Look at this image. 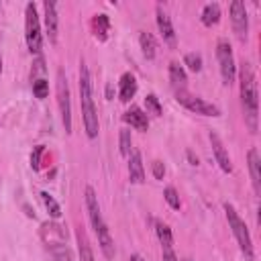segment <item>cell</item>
Here are the masks:
<instances>
[{
	"mask_svg": "<svg viewBox=\"0 0 261 261\" xmlns=\"http://www.w3.org/2000/svg\"><path fill=\"white\" fill-rule=\"evenodd\" d=\"M239 92H241V108L247 128L255 135L259 128V92H257V77L255 69L249 61L239 65Z\"/></svg>",
	"mask_w": 261,
	"mask_h": 261,
	"instance_id": "obj_1",
	"label": "cell"
},
{
	"mask_svg": "<svg viewBox=\"0 0 261 261\" xmlns=\"http://www.w3.org/2000/svg\"><path fill=\"white\" fill-rule=\"evenodd\" d=\"M80 104H82V120H84V130L88 139H96L100 133V120H98V110L94 104L92 96V77L86 61H80Z\"/></svg>",
	"mask_w": 261,
	"mask_h": 261,
	"instance_id": "obj_2",
	"label": "cell"
},
{
	"mask_svg": "<svg viewBox=\"0 0 261 261\" xmlns=\"http://www.w3.org/2000/svg\"><path fill=\"white\" fill-rule=\"evenodd\" d=\"M84 198H86V210H88V218H90V224L98 237V245H100V251L106 259H114V241H112V234H110V228L106 224V220L102 218V212H100V204H98V196L94 192L92 186H86L84 190Z\"/></svg>",
	"mask_w": 261,
	"mask_h": 261,
	"instance_id": "obj_3",
	"label": "cell"
},
{
	"mask_svg": "<svg viewBox=\"0 0 261 261\" xmlns=\"http://www.w3.org/2000/svg\"><path fill=\"white\" fill-rule=\"evenodd\" d=\"M222 210H224V216L228 220V228L232 232V237L237 239V245L241 249V253L245 255L247 261H255V249H253V239H251V232L245 224V220L239 216L237 208L228 202L222 204Z\"/></svg>",
	"mask_w": 261,
	"mask_h": 261,
	"instance_id": "obj_4",
	"label": "cell"
},
{
	"mask_svg": "<svg viewBox=\"0 0 261 261\" xmlns=\"http://www.w3.org/2000/svg\"><path fill=\"white\" fill-rule=\"evenodd\" d=\"M24 41L31 55H41L43 35H41V20H39L35 2H27L24 6Z\"/></svg>",
	"mask_w": 261,
	"mask_h": 261,
	"instance_id": "obj_5",
	"label": "cell"
},
{
	"mask_svg": "<svg viewBox=\"0 0 261 261\" xmlns=\"http://www.w3.org/2000/svg\"><path fill=\"white\" fill-rule=\"evenodd\" d=\"M216 59H218V69L224 86H232L237 80V61L232 55V47L226 39H218L216 43Z\"/></svg>",
	"mask_w": 261,
	"mask_h": 261,
	"instance_id": "obj_6",
	"label": "cell"
},
{
	"mask_svg": "<svg viewBox=\"0 0 261 261\" xmlns=\"http://www.w3.org/2000/svg\"><path fill=\"white\" fill-rule=\"evenodd\" d=\"M55 92H57V106L61 114V122L65 133H71V94H69V84L67 75L63 69H57V80H55Z\"/></svg>",
	"mask_w": 261,
	"mask_h": 261,
	"instance_id": "obj_7",
	"label": "cell"
},
{
	"mask_svg": "<svg viewBox=\"0 0 261 261\" xmlns=\"http://www.w3.org/2000/svg\"><path fill=\"white\" fill-rule=\"evenodd\" d=\"M175 100L194 114H202V116H220L222 114L216 104H212V102H208V100H204V98H200L188 90H175Z\"/></svg>",
	"mask_w": 261,
	"mask_h": 261,
	"instance_id": "obj_8",
	"label": "cell"
},
{
	"mask_svg": "<svg viewBox=\"0 0 261 261\" xmlns=\"http://www.w3.org/2000/svg\"><path fill=\"white\" fill-rule=\"evenodd\" d=\"M228 14H230V24L232 31L237 35L239 41H247L249 35V14H247V6L243 0H232L228 6Z\"/></svg>",
	"mask_w": 261,
	"mask_h": 261,
	"instance_id": "obj_9",
	"label": "cell"
},
{
	"mask_svg": "<svg viewBox=\"0 0 261 261\" xmlns=\"http://www.w3.org/2000/svg\"><path fill=\"white\" fill-rule=\"evenodd\" d=\"M41 239L43 243L53 251V249H59V247H65V241H67V232L61 224H57L55 220H47L41 224Z\"/></svg>",
	"mask_w": 261,
	"mask_h": 261,
	"instance_id": "obj_10",
	"label": "cell"
},
{
	"mask_svg": "<svg viewBox=\"0 0 261 261\" xmlns=\"http://www.w3.org/2000/svg\"><path fill=\"white\" fill-rule=\"evenodd\" d=\"M208 139H210L212 153H214V159H216L218 167H220L224 173H232V161H230V155H228V151H226V147H224L222 139H220V137H218L214 130H210Z\"/></svg>",
	"mask_w": 261,
	"mask_h": 261,
	"instance_id": "obj_11",
	"label": "cell"
},
{
	"mask_svg": "<svg viewBox=\"0 0 261 261\" xmlns=\"http://www.w3.org/2000/svg\"><path fill=\"white\" fill-rule=\"evenodd\" d=\"M43 22H45V35L49 43H57V29H59V16H57V4L55 2H43Z\"/></svg>",
	"mask_w": 261,
	"mask_h": 261,
	"instance_id": "obj_12",
	"label": "cell"
},
{
	"mask_svg": "<svg viewBox=\"0 0 261 261\" xmlns=\"http://www.w3.org/2000/svg\"><path fill=\"white\" fill-rule=\"evenodd\" d=\"M155 20H157V29H159L163 41H165L169 47H175V29H173V24H171L169 14L163 10L161 4H157V8H155Z\"/></svg>",
	"mask_w": 261,
	"mask_h": 261,
	"instance_id": "obj_13",
	"label": "cell"
},
{
	"mask_svg": "<svg viewBox=\"0 0 261 261\" xmlns=\"http://www.w3.org/2000/svg\"><path fill=\"white\" fill-rule=\"evenodd\" d=\"M122 122L128 124V126H133L135 130H141V133L149 130V116H147V112H145L143 108H139V106H130V108L122 114Z\"/></svg>",
	"mask_w": 261,
	"mask_h": 261,
	"instance_id": "obj_14",
	"label": "cell"
},
{
	"mask_svg": "<svg viewBox=\"0 0 261 261\" xmlns=\"http://www.w3.org/2000/svg\"><path fill=\"white\" fill-rule=\"evenodd\" d=\"M247 167H249V173H251L253 190L259 196L261 194V157H259V151L255 147H251L247 151Z\"/></svg>",
	"mask_w": 261,
	"mask_h": 261,
	"instance_id": "obj_15",
	"label": "cell"
},
{
	"mask_svg": "<svg viewBox=\"0 0 261 261\" xmlns=\"http://www.w3.org/2000/svg\"><path fill=\"white\" fill-rule=\"evenodd\" d=\"M137 90H139V86H137L135 75H133L130 71H124V73L120 75V80H118V100L124 102V104H128V102L135 98Z\"/></svg>",
	"mask_w": 261,
	"mask_h": 261,
	"instance_id": "obj_16",
	"label": "cell"
},
{
	"mask_svg": "<svg viewBox=\"0 0 261 261\" xmlns=\"http://www.w3.org/2000/svg\"><path fill=\"white\" fill-rule=\"evenodd\" d=\"M128 159V181L130 184H143L145 181V167H143V157L139 149H133Z\"/></svg>",
	"mask_w": 261,
	"mask_h": 261,
	"instance_id": "obj_17",
	"label": "cell"
},
{
	"mask_svg": "<svg viewBox=\"0 0 261 261\" xmlns=\"http://www.w3.org/2000/svg\"><path fill=\"white\" fill-rule=\"evenodd\" d=\"M90 29H92L94 39L104 43L108 39V33H110V18H108V14H104V12L94 14L92 20H90Z\"/></svg>",
	"mask_w": 261,
	"mask_h": 261,
	"instance_id": "obj_18",
	"label": "cell"
},
{
	"mask_svg": "<svg viewBox=\"0 0 261 261\" xmlns=\"http://www.w3.org/2000/svg\"><path fill=\"white\" fill-rule=\"evenodd\" d=\"M75 241H77L80 261H94V251H92V245L88 241V234H86L84 226H77L75 228Z\"/></svg>",
	"mask_w": 261,
	"mask_h": 261,
	"instance_id": "obj_19",
	"label": "cell"
},
{
	"mask_svg": "<svg viewBox=\"0 0 261 261\" xmlns=\"http://www.w3.org/2000/svg\"><path fill=\"white\" fill-rule=\"evenodd\" d=\"M169 82L175 90H186L188 86V73H186V67L179 65L177 61H171L169 63Z\"/></svg>",
	"mask_w": 261,
	"mask_h": 261,
	"instance_id": "obj_20",
	"label": "cell"
},
{
	"mask_svg": "<svg viewBox=\"0 0 261 261\" xmlns=\"http://www.w3.org/2000/svg\"><path fill=\"white\" fill-rule=\"evenodd\" d=\"M200 20L204 27H214L220 22V4L218 2H208L204 4L202 12H200Z\"/></svg>",
	"mask_w": 261,
	"mask_h": 261,
	"instance_id": "obj_21",
	"label": "cell"
},
{
	"mask_svg": "<svg viewBox=\"0 0 261 261\" xmlns=\"http://www.w3.org/2000/svg\"><path fill=\"white\" fill-rule=\"evenodd\" d=\"M155 234H157V239H159V243H161V249L173 247V232H171V228H169L167 222L155 220Z\"/></svg>",
	"mask_w": 261,
	"mask_h": 261,
	"instance_id": "obj_22",
	"label": "cell"
},
{
	"mask_svg": "<svg viewBox=\"0 0 261 261\" xmlns=\"http://www.w3.org/2000/svg\"><path fill=\"white\" fill-rule=\"evenodd\" d=\"M139 45H141V51H143V55H145L147 59H153V57H155V53H157V41H155V37H153L151 33L141 31V35H139Z\"/></svg>",
	"mask_w": 261,
	"mask_h": 261,
	"instance_id": "obj_23",
	"label": "cell"
},
{
	"mask_svg": "<svg viewBox=\"0 0 261 261\" xmlns=\"http://www.w3.org/2000/svg\"><path fill=\"white\" fill-rule=\"evenodd\" d=\"M39 196H41V202H43L45 210L49 212V216H51L53 220H57V218L61 216V206H59V202H57L49 192H41Z\"/></svg>",
	"mask_w": 261,
	"mask_h": 261,
	"instance_id": "obj_24",
	"label": "cell"
},
{
	"mask_svg": "<svg viewBox=\"0 0 261 261\" xmlns=\"http://www.w3.org/2000/svg\"><path fill=\"white\" fill-rule=\"evenodd\" d=\"M118 151L122 157H128L133 151V135L128 128H120L118 133Z\"/></svg>",
	"mask_w": 261,
	"mask_h": 261,
	"instance_id": "obj_25",
	"label": "cell"
},
{
	"mask_svg": "<svg viewBox=\"0 0 261 261\" xmlns=\"http://www.w3.org/2000/svg\"><path fill=\"white\" fill-rule=\"evenodd\" d=\"M184 65H186L190 71H194V73L202 71V67H204L202 55H200V53H196V51H190V53H186V55H184Z\"/></svg>",
	"mask_w": 261,
	"mask_h": 261,
	"instance_id": "obj_26",
	"label": "cell"
},
{
	"mask_svg": "<svg viewBox=\"0 0 261 261\" xmlns=\"http://www.w3.org/2000/svg\"><path fill=\"white\" fill-rule=\"evenodd\" d=\"M145 112H147V116L149 114L151 116H161L163 114V106H161V102H159V98L155 94H147L145 96Z\"/></svg>",
	"mask_w": 261,
	"mask_h": 261,
	"instance_id": "obj_27",
	"label": "cell"
},
{
	"mask_svg": "<svg viewBox=\"0 0 261 261\" xmlns=\"http://www.w3.org/2000/svg\"><path fill=\"white\" fill-rule=\"evenodd\" d=\"M163 198H165V202L169 204V208H173V210H179V208H181L179 194H177V190H175L173 186H167V188L163 190Z\"/></svg>",
	"mask_w": 261,
	"mask_h": 261,
	"instance_id": "obj_28",
	"label": "cell"
},
{
	"mask_svg": "<svg viewBox=\"0 0 261 261\" xmlns=\"http://www.w3.org/2000/svg\"><path fill=\"white\" fill-rule=\"evenodd\" d=\"M31 84H33V94H35V98H39V100L47 98V94H49V82H47L45 77H37V80H33Z\"/></svg>",
	"mask_w": 261,
	"mask_h": 261,
	"instance_id": "obj_29",
	"label": "cell"
},
{
	"mask_svg": "<svg viewBox=\"0 0 261 261\" xmlns=\"http://www.w3.org/2000/svg\"><path fill=\"white\" fill-rule=\"evenodd\" d=\"M43 151H45V147H43V145H37V147L33 149V153H31V167H33L35 171L41 167V155H43Z\"/></svg>",
	"mask_w": 261,
	"mask_h": 261,
	"instance_id": "obj_30",
	"label": "cell"
},
{
	"mask_svg": "<svg viewBox=\"0 0 261 261\" xmlns=\"http://www.w3.org/2000/svg\"><path fill=\"white\" fill-rule=\"evenodd\" d=\"M151 173H153L155 179H163V177H165V165H163V161L155 159V161L151 163Z\"/></svg>",
	"mask_w": 261,
	"mask_h": 261,
	"instance_id": "obj_31",
	"label": "cell"
},
{
	"mask_svg": "<svg viewBox=\"0 0 261 261\" xmlns=\"http://www.w3.org/2000/svg\"><path fill=\"white\" fill-rule=\"evenodd\" d=\"M33 65H35V67H33V71H31V82L37 80V75L45 71V59H43V55H37V59H35Z\"/></svg>",
	"mask_w": 261,
	"mask_h": 261,
	"instance_id": "obj_32",
	"label": "cell"
},
{
	"mask_svg": "<svg viewBox=\"0 0 261 261\" xmlns=\"http://www.w3.org/2000/svg\"><path fill=\"white\" fill-rule=\"evenodd\" d=\"M163 251V261H177V255L173 253V247L169 249H161Z\"/></svg>",
	"mask_w": 261,
	"mask_h": 261,
	"instance_id": "obj_33",
	"label": "cell"
},
{
	"mask_svg": "<svg viewBox=\"0 0 261 261\" xmlns=\"http://www.w3.org/2000/svg\"><path fill=\"white\" fill-rule=\"evenodd\" d=\"M186 155H188V159H190V163H192V165H198V163H200V161H198V157H196L192 151H188Z\"/></svg>",
	"mask_w": 261,
	"mask_h": 261,
	"instance_id": "obj_34",
	"label": "cell"
},
{
	"mask_svg": "<svg viewBox=\"0 0 261 261\" xmlns=\"http://www.w3.org/2000/svg\"><path fill=\"white\" fill-rule=\"evenodd\" d=\"M128 261H143V257H141V255H139V253H133V255H130V259H128Z\"/></svg>",
	"mask_w": 261,
	"mask_h": 261,
	"instance_id": "obj_35",
	"label": "cell"
},
{
	"mask_svg": "<svg viewBox=\"0 0 261 261\" xmlns=\"http://www.w3.org/2000/svg\"><path fill=\"white\" fill-rule=\"evenodd\" d=\"M0 75H2V55H0Z\"/></svg>",
	"mask_w": 261,
	"mask_h": 261,
	"instance_id": "obj_36",
	"label": "cell"
},
{
	"mask_svg": "<svg viewBox=\"0 0 261 261\" xmlns=\"http://www.w3.org/2000/svg\"><path fill=\"white\" fill-rule=\"evenodd\" d=\"M181 261H192V259H190V257H184V259H181Z\"/></svg>",
	"mask_w": 261,
	"mask_h": 261,
	"instance_id": "obj_37",
	"label": "cell"
},
{
	"mask_svg": "<svg viewBox=\"0 0 261 261\" xmlns=\"http://www.w3.org/2000/svg\"><path fill=\"white\" fill-rule=\"evenodd\" d=\"M0 8H2V4H0Z\"/></svg>",
	"mask_w": 261,
	"mask_h": 261,
	"instance_id": "obj_38",
	"label": "cell"
}]
</instances>
